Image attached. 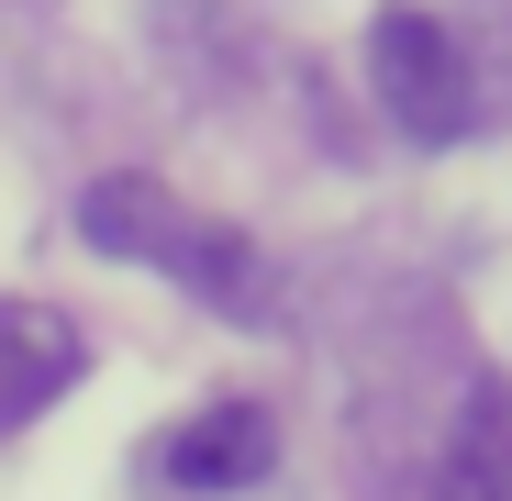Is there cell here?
I'll return each instance as SVG.
<instances>
[{
    "label": "cell",
    "instance_id": "obj_5",
    "mask_svg": "<svg viewBox=\"0 0 512 501\" xmlns=\"http://www.w3.org/2000/svg\"><path fill=\"white\" fill-rule=\"evenodd\" d=\"M457 490L468 501H512V390L479 379L468 424H457Z\"/></svg>",
    "mask_w": 512,
    "mask_h": 501
},
{
    "label": "cell",
    "instance_id": "obj_3",
    "mask_svg": "<svg viewBox=\"0 0 512 501\" xmlns=\"http://www.w3.org/2000/svg\"><path fill=\"white\" fill-rule=\"evenodd\" d=\"M78 368H90V346L56 301H0V435H23L45 401H67Z\"/></svg>",
    "mask_w": 512,
    "mask_h": 501
},
{
    "label": "cell",
    "instance_id": "obj_4",
    "mask_svg": "<svg viewBox=\"0 0 512 501\" xmlns=\"http://www.w3.org/2000/svg\"><path fill=\"white\" fill-rule=\"evenodd\" d=\"M279 446H268V412L256 401H212V412H190L179 424V446H167V468H179L190 490H234V479H256Z\"/></svg>",
    "mask_w": 512,
    "mask_h": 501
},
{
    "label": "cell",
    "instance_id": "obj_2",
    "mask_svg": "<svg viewBox=\"0 0 512 501\" xmlns=\"http://www.w3.org/2000/svg\"><path fill=\"white\" fill-rule=\"evenodd\" d=\"M368 90L412 145H457V134L501 123V101L479 90V45L435 12H379L368 23Z\"/></svg>",
    "mask_w": 512,
    "mask_h": 501
},
{
    "label": "cell",
    "instance_id": "obj_1",
    "mask_svg": "<svg viewBox=\"0 0 512 501\" xmlns=\"http://www.w3.org/2000/svg\"><path fill=\"white\" fill-rule=\"evenodd\" d=\"M78 234L112 245V257H134V268H156V279H179L190 301H212V312H234V323L268 312V268H256V245H245L234 223L190 212L167 179H101V190H78Z\"/></svg>",
    "mask_w": 512,
    "mask_h": 501
}]
</instances>
